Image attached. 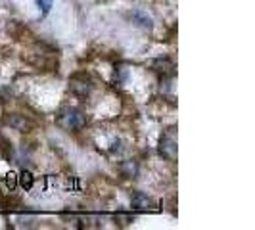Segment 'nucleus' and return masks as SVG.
<instances>
[{"label": "nucleus", "mask_w": 255, "mask_h": 230, "mask_svg": "<svg viewBox=\"0 0 255 230\" xmlns=\"http://www.w3.org/2000/svg\"><path fill=\"white\" fill-rule=\"evenodd\" d=\"M121 171H123L127 177H134V175H136V171H138V165H136V163H132V161H127V163H123V165H121Z\"/></svg>", "instance_id": "10"}, {"label": "nucleus", "mask_w": 255, "mask_h": 230, "mask_svg": "<svg viewBox=\"0 0 255 230\" xmlns=\"http://www.w3.org/2000/svg\"><path fill=\"white\" fill-rule=\"evenodd\" d=\"M38 8H42V15H46V13L50 12L52 8V0H37Z\"/></svg>", "instance_id": "11"}, {"label": "nucleus", "mask_w": 255, "mask_h": 230, "mask_svg": "<svg viewBox=\"0 0 255 230\" xmlns=\"http://www.w3.org/2000/svg\"><path fill=\"white\" fill-rule=\"evenodd\" d=\"M6 123H8L13 130H19V132H29V130L33 128V123L27 119L25 115H19V114L6 115Z\"/></svg>", "instance_id": "2"}, {"label": "nucleus", "mask_w": 255, "mask_h": 230, "mask_svg": "<svg viewBox=\"0 0 255 230\" xmlns=\"http://www.w3.org/2000/svg\"><path fill=\"white\" fill-rule=\"evenodd\" d=\"M58 125L65 130H79L87 125V115L77 108H64L58 115Z\"/></svg>", "instance_id": "1"}, {"label": "nucleus", "mask_w": 255, "mask_h": 230, "mask_svg": "<svg viewBox=\"0 0 255 230\" xmlns=\"http://www.w3.org/2000/svg\"><path fill=\"white\" fill-rule=\"evenodd\" d=\"M128 17L136 23V25H140V27H144V29H150L152 27V17L148 15V13H144V12H132V13H128Z\"/></svg>", "instance_id": "5"}, {"label": "nucleus", "mask_w": 255, "mask_h": 230, "mask_svg": "<svg viewBox=\"0 0 255 230\" xmlns=\"http://www.w3.org/2000/svg\"><path fill=\"white\" fill-rule=\"evenodd\" d=\"M159 153L167 157V159H173L175 153H177V146H175V140L171 136H163L161 142H159Z\"/></svg>", "instance_id": "4"}, {"label": "nucleus", "mask_w": 255, "mask_h": 230, "mask_svg": "<svg viewBox=\"0 0 255 230\" xmlns=\"http://www.w3.org/2000/svg\"><path fill=\"white\" fill-rule=\"evenodd\" d=\"M71 90L75 92L77 96H89L90 92V83H89V75L87 73H79L71 79Z\"/></svg>", "instance_id": "3"}, {"label": "nucleus", "mask_w": 255, "mask_h": 230, "mask_svg": "<svg viewBox=\"0 0 255 230\" xmlns=\"http://www.w3.org/2000/svg\"><path fill=\"white\" fill-rule=\"evenodd\" d=\"M6 148H8V140L0 134V152H4V155H6Z\"/></svg>", "instance_id": "12"}, {"label": "nucleus", "mask_w": 255, "mask_h": 230, "mask_svg": "<svg viewBox=\"0 0 255 230\" xmlns=\"http://www.w3.org/2000/svg\"><path fill=\"white\" fill-rule=\"evenodd\" d=\"M150 65H152L155 71H163V73H167V71L173 69V64H171L169 60H153Z\"/></svg>", "instance_id": "8"}, {"label": "nucleus", "mask_w": 255, "mask_h": 230, "mask_svg": "<svg viewBox=\"0 0 255 230\" xmlns=\"http://www.w3.org/2000/svg\"><path fill=\"white\" fill-rule=\"evenodd\" d=\"M17 182H19V186H21V188L29 190V188L33 186V182H35V177H33L29 171H21V173H19V177H17Z\"/></svg>", "instance_id": "7"}, {"label": "nucleus", "mask_w": 255, "mask_h": 230, "mask_svg": "<svg viewBox=\"0 0 255 230\" xmlns=\"http://www.w3.org/2000/svg\"><path fill=\"white\" fill-rule=\"evenodd\" d=\"M0 184H4L6 186V190H10L12 192L15 186H17V175H13V173H8L4 179H2V182Z\"/></svg>", "instance_id": "9"}, {"label": "nucleus", "mask_w": 255, "mask_h": 230, "mask_svg": "<svg viewBox=\"0 0 255 230\" xmlns=\"http://www.w3.org/2000/svg\"><path fill=\"white\" fill-rule=\"evenodd\" d=\"M150 205H152V200H150L146 194L136 192V194L132 196V207H134V209H148Z\"/></svg>", "instance_id": "6"}]
</instances>
